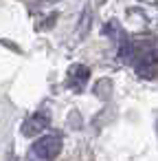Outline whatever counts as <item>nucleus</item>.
I'll use <instances>...</instances> for the list:
<instances>
[{
  "label": "nucleus",
  "mask_w": 158,
  "mask_h": 161,
  "mask_svg": "<svg viewBox=\"0 0 158 161\" xmlns=\"http://www.w3.org/2000/svg\"><path fill=\"white\" fill-rule=\"evenodd\" d=\"M88 80H90V71H88V66H84V64H73V66L68 69L66 84H68L70 88L81 91V88H84V84H86Z\"/></svg>",
  "instance_id": "obj_3"
},
{
  "label": "nucleus",
  "mask_w": 158,
  "mask_h": 161,
  "mask_svg": "<svg viewBox=\"0 0 158 161\" xmlns=\"http://www.w3.org/2000/svg\"><path fill=\"white\" fill-rule=\"evenodd\" d=\"M51 126V115H48V110H38V113H33L24 124H22V135H27V137H38L42 130H46Z\"/></svg>",
  "instance_id": "obj_2"
},
{
  "label": "nucleus",
  "mask_w": 158,
  "mask_h": 161,
  "mask_svg": "<svg viewBox=\"0 0 158 161\" xmlns=\"http://www.w3.org/2000/svg\"><path fill=\"white\" fill-rule=\"evenodd\" d=\"M62 148H64L62 135H44V137H40V139L33 141L29 154L35 161H55L62 154Z\"/></svg>",
  "instance_id": "obj_1"
}]
</instances>
